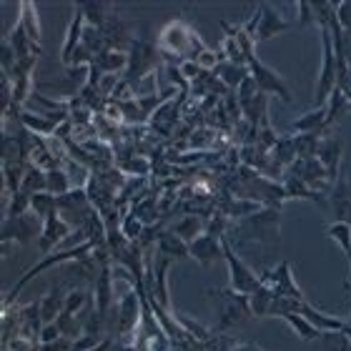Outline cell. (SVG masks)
Listing matches in <instances>:
<instances>
[{
    "instance_id": "cell-1",
    "label": "cell",
    "mask_w": 351,
    "mask_h": 351,
    "mask_svg": "<svg viewBox=\"0 0 351 351\" xmlns=\"http://www.w3.org/2000/svg\"><path fill=\"white\" fill-rule=\"evenodd\" d=\"M208 299L216 301V306H219V322H216V329H213L219 331V334H226L228 329H239L249 319H254L249 306V296H243V293L208 289Z\"/></svg>"
},
{
    "instance_id": "cell-2",
    "label": "cell",
    "mask_w": 351,
    "mask_h": 351,
    "mask_svg": "<svg viewBox=\"0 0 351 351\" xmlns=\"http://www.w3.org/2000/svg\"><path fill=\"white\" fill-rule=\"evenodd\" d=\"M236 236L241 241H249V239L261 243H271V239L278 241V208H261V211L239 221Z\"/></svg>"
},
{
    "instance_id": "cell-3",
    "label": "cell",
    "mask_w": 351,
    "mask_h": 351,
    "mask_svg": "<svg viewBox=\"0 0 351 351\" xmlns=\"http://www.w3.org/2000/svg\"><path fill=\"white\" fill-rule=\"evenodd\" d=\"M221 249H223V258H226L228 269H231L228 271V278H231V291L243 293V296H251L254 291H258V289L263 286L261 276L254 274L251 266H246L241 258L236 256V251L231 249V243H228L226 236L221 239Z\"/></svg>"
},
{
    "instance_id": "cell-4",
    "label": "cell",
    "mask_w": 351,
    "mask_h": 351,
    "mask_svg": "<svg viewBox=\"0 0 351 351\" xmlns=\"http://www.w3.org/2000/svg\"><path fill=\"white\" fill-rule=\"evenodd\" d=\"M322 38H324V63H322V75H319V86H316V101L314 108H326V98H331L334 88L339 81V68H337V56H334V43H331V30L326 23H322Z\"/></svg>"
},
{
    "instance_id": "cell-5",
    "label": "cell",
    "mask_w": 351,
    "mask_h": 351,
    "mask_svg": "<svg viewBox=\"0 0 351 351\" xmlns=\"http://www.w3.org/2000/svg\"><path fill=\"white\" fill-rule=\"evenodd\" d=\"M291 266L289 261H281L274 271H266L261 276L263 286H269L271 291L276 293V296H284V299H293V301H306L304 299V293L301 289L296 286V281L291 278Z\"/></svg>"
},
{
    "instance_id": "cell-6",
    "label": "cell",
    "mask_w": 351,
    "mask_h": 351,
    "mask_svg": "<svg viewBox=\"0 0 351 351\" xmlns=\"http://www.w3.org/2000/svg\"><path fill=\"white\" fill-rule=\"evenodd\" d=\"M249 63H251V78L256 81V86H258V90H261V93H271V90H274V93L281 95L286 103L293 101L291 93L286 90V83L281 81V78H278L274 71H269V68L263 66V63H258L256 56H251Z\"/></svg>"
},
{
    "instance_id": "cell-7",
    "label": "cell",
    "mask_w": 351,
    "mask_h": 351,
    "mask_svg": "<svg viewBox=\"0 0 351 351\" xmlns=\"http://www.w3.org/2000/svg\"><path fill=\"white\" fill-rule=\"evenodd\" d=\"M71 231H73V226H71V223H68V221L63 219L58 211H53L51 216L45 219L43 231H40V251H43V254H48L53 246H58L63 239H68V236H71Z\"/></svg>"
},
{
    "instance_id": "cell-8",
    "label": "cell",
    "mask_w": 351,
    "mask_h": 351,
    "mask_svg": "<svg viewBox=\"0 0 351 351\" xmlns=\"http://www.w3.org/2000/svg\"><path fill=\"white\" fill-rule=\"evenodd\" d=\"M189 256L196 258L201 266H211L213 261H219L223 256V249H221V239L213 234H201L198 239L189 243Z\"/></svg>"
},
{
    "instance_id": "cell-9",
    "label": "cell",
    "mask_w": 351,
    "mask_h": 351,
    "mask_svg": "<svg viewBox=\"0 0 351 351\" xmlns=\"http://www.w3.org/2000/svg\"><path fill=\"white\" fill-rule=\"evenodd\" d=\"M113 304V276H110V263H101V274L95 281V314L101 322H108V308Z\"/></svg>"
},
{
    "instance_id": "cell-10",
    "label": "cell",
    "mask_w": 351,
    "mask_h": 351,
    "mask_svg": "<svg viewBox=\"0 0 351 351\" xmlns=\"http://www.w3.org/2000/svg\"><path fill=\"white\" fill-rule=\"evenodd\" d=\"M316 158L322 161V166L329 173V181L337 178V169H339V158H341V143L337 138H326L319 143V154Z\"/></svg>"
},
{
    "instance_id": "cell-11",
    "label": "cell",
    "mask_w": 351,
    "mask_h": 351,
    "mask_svg": "<svg viewBox=\"0 0 351 351\" xmlns=\"http://www.w3.org/2000/svg\"><path fill=\"white\" fill-rule=\"evenodd\" d=\"M329 108H314L308 110L306 116H301L299 121H293L291 123V131L293 133H322L324 128H326V118H329V113H326Z\"/></svg>"
},
{
    "instance_id": "cell-12",
    "label": "cell",
    "mask_w": 351,
    "mask_h": 351,
    "mask_svg": "<svg viewBox=\"0 0 351 351\" xmlns=\"http://www.w3.org/2000/svg\"><path fill=\"white\" fill-rule=\"evenodd\" d=\"M63 304H66V296L58 286H53L51 293H45L40 299V316H43V324H53L63 311Z\"/></svg>"
},
{
    "instance_id": "cell-13",
    "label": "cell",
    "mask_w": 351,
    "mask_h": 351,
    "mask_svg": "<svg viewBox=\"0 0 351 351\" xmlns=\"http://www.w3.org/2000/svg\"><path fill=\"white\" fill-rule=\"evenodd\" d=\"M158 251L169 258H186L189 256V243L178 239L173 231H161L158 234Z\"/></svg>"
},
{
    "instance_id": "cell-14",
    "label": "cell",
    "mask_w": 351,
    "mask_h": 351,
    "mask_svg": "<svg viewBox=\"0 0 351 351\" xmlns=\"http://www.w3.org/2000/svg\"><path fill=\"white\" fill-rule=\"evenodd\" d=\"M63 121L66 123L68 118H51V116H33V113H21V123L25 125V128H30V131H36V133H58L56 128H58V123Z\"/></svg>"
},
{
    "instance_id": "cell-15",
    "label": "cell",
    "mask_w": 351,
    "mask_h": 351,
    "mask_svg": "<svg viewBox=\"0 0 351 351\" xmlns=\"http://www.w3.org/2000/svg\"><path fill=\"white\" fill-rule=\"evenodd\" d=\"M261 8H263V10H261V18H266V21L261 23V28H258V33H256L258 40H266V38L276 36V33H281V30L289 28V23L281 21L274 8H271V10L266 5H261Z\"/></svg>"
},
{
    "instance_id": "cell-16",
    "label": "cell",
    "mask_w": 351,
    "mask_h": 351,
    "mask_svg": "<svg viewBox=\"0 0 351 351\" xmlns=\"http://www.w3.org/2000/svg\"><path fill=\"white\" fill-rule=\"evenodd\" d=\"M81 23H83V10H81V5H78V10H75V15H73V23H71V28H68L66 43H63V63H71V58L75 56L78 38L83 36Z\"/></svg>"
},
{
    "instance_id": "cell-17",
    "label": "cell",
    "mask_w": 351,
    "mask_h": 351,
    "mask_svg": "<svg viewBox=\"0 0 351 351\" xmlns=\"http://www.w3.org/2000/svg\"><path fill=\"white\" fill-rule=\"evenodd\" d=\"M8 239H18L21 243H28L30 241V221L25 216H18V219H5L3 223V241Z\"/></svg>"
},
{
    "instance_id": "cell-18",
    "label": "cell",
    "mask_w": 351,
    "mask_h": 351,
    "mask_svg": "<svg viewBox=\"0 0 351 351\" xmlns=\"http://www.w3.org/2000/svg\"><path fill=\"white\" fill-rule=\"evenodd\" d=\"M30 208L36 211V216H40V219L45 221L53 211H58V196H53L51 191L33 193V198H30Z\"/></svg>"
},
{
    "instance_id": "cell-19",
    "label": "cell",
    "mask_w": 351,
    "mask_h": 351,
    "mask_svg": "<svg viewBox=\"0 0 351 351\" xmlns=\"http://www.w3.org/2000/svg\"><path fill=\"white\" fill-rule=\"evenodd\" d=\"M274 296H276V293L271 291L269 286H261L258 291L251 293V296H249L251 314H254V316H269L271 304H274Z\"/></svg>"
},
{
    "instance_id": "cell-20",
    "label": "cell",
    "mask_w": 351,
    "mask_h": 351,
    "mask_svg": "<svg viewBox=\"0 0 351 351\" xmlns=\"http://www.w3.org/2000/svg\"><path fill=\"white\" fill-rule=\"evenodd\" d=\"M201 228H204V221L198 219V216H186L181 223L173 226V234L178 236V239H183L186 243H191L193 239L201 236Z\"/></svg>"
},
{
    "instance_id": "cell-21",
    "label": "cell",
    "mask_w": 351,
    "mask_h": 351,
    "mask_svg": "<svg viewBox=\"0 0 351 351\" xmlns=\"http://www.w3.org/2000/svg\"><path fill=\"white\" fill-rule=\"evenodd\" d=\"M326 236H331V239H337V241L341 243V249H344L346 261H349V269H351V226L337 221V223H331V226L326 228Z\"/></svg>"
},
{
    "instance_id": "cell-22",
    "label": "cell",
    "mask_w": 351,
    "mask_h": 351,
    "mask_svg": "<svg viewBox=\"0 0 351 351\" xmlns=\"http://www.w3.org/2000/svg\"><path fill=\"white\" fill-rule=\"evenodd\" d=\"M274 161L278 166H291L296 161V146H293L291 138H281L276 141V148H274Z\"/></svg>"
},
{
    "instance_id": "cell-23",
    "label": "cell",
    "mask_w": 351,
    "mask_h": 351,
    "mask_svg": "<svg viewBox=\"0 0 351 351\" xmlns=\"http://www.w3.org/2000/svg\"><path fill=\"white\" fill-rule=\"evenodd\" d=\"M48 191H51L53 196H63V193L71 191V181H68L66 171H48Z\"/></svg>"
},
{
    "instance_id": "cell-24",
    "label": "cell",
    "mask_w": 351,
    "mask_h": 351,
    "mask_svg": "<svg viewBox=\"0 0 351 351\" xmlns=\"http://www.w3.org/2000/svg\"><path fill=\"white\" fill-rule=\"evenodd\" d=\"M121 231H123V236L128 239V241H136V239L141 236V231H146V226H143V221H141L136 213H131V216H125L123 219Z\"/></svg>"
},
{
    "instance_id": "cell-25",
    "label": "cell",
    "mask_w": 351,
    "mask_h": 351,
    "mask_svg": "<svg viewBox=\"0 0 351 351\" xmlns=\"http://www.w3.org/2000/svg\"><path fill=\"white\" fill-rule=\"evenodd\" d=\"M88 304V296L83 291H71L66 296V304H63V311H68V314H81V308Z\"/></svg>"
},
{
    "instance_id": "cell-26",
    "label": "cell",
    "mask_w": 351,
    "mask_h": 351,
    "mask_svg": "<svg viewBox=\"0 0 351 351\" xmlns=\"http://www.w3.org/2000/svg\"><path fill=\"white\" fill-rule=\"evenodd\" d=\"M60 337H63V331H60L58 324L53 322V324H45L43 329H40V337H38V341H40V344H51V341H58Z\"/></svg>"
},
{
    "instance_id": "cell-27",
    "label": "cell",
    "mask_w": 351,
    "mask_h": 351,
    "mask_svg": "<svg viewBox=\"0 0 351 351\" xmlns=\"http://www.w3.org/2000/svg\"><path fill=\"white\" fill-rule=\"evenodd\" d=\"M339 8H341V10H337L339 25L351 38V3H339Z\"/></svg>"
},
{
    "instance_id": "cell-28",
    "label": "cell",
    "mask_w": 351,
    "mask_h": 351,
    "mask_svg": "<svg viewBox=\"0 0 351 351\" xmlns=\"http://www.w3.org/2000/svg\"><path fill=\"white\" fill-rule=\"evenodd\" d=\"M38 351H73V339L60 337L58 341H51V344H40Z\"/></svg>"
},
{
    "instance_id": "cell-29",
    "label": "cell",
    "mask_w": 351,
    "mask_h": 351,
    "mask_svg": "<svg viewBox=\"0 0 351 351\" xmlns=\"http://www.w3.org/2000/svg\"><path fill=\"white\" fill-rule=\"evenodd\" d=\"M110 351H138V349H136V346H131V344H123V341H113Z\"/></svg>"
},
{
    "instance_id": "cell-30",
    "label": "cell",
    "mask_w": 351,
    "mask_h": 351,
    "mask_svg": "<svg viewBox=\"0 0 351 351\" xmlns=\"http://www.w3.org/2000/svg\"><path fill=\"white\" fill-rule=\"evenodd\" d=\"M344 337H349L351 339V322H346V326H344V331H341Z\"/></svg>"
}]
</instances>
